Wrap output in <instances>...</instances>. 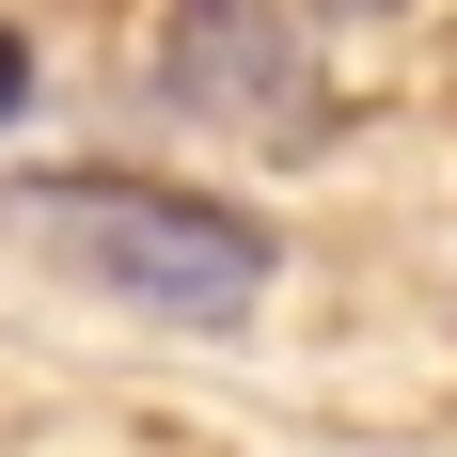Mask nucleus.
Masks as SVG:
<instances>
[{
    "label": "nucleus",
    "instance_id": "obj_2",
    "mask_svg": "<svg viewBox=\"0 0 457 457\" xmlns=\"http://www.w3.org/2000/svg\"><path fill=\"white\" fill-rule=\"evenodd\" d=\"M158 95H174L189 127L269 142V158H300L331 127V63H316V32L284 0H189L174 32H158Z\"/></svg>",
    "mask_w": 457,
    "mask_h": 457
},
{
    "label": "nucleus",
    "instance_id": "obj_1",
    "mask_svg": "<svg viewBox=\"0 0 457 457\" xmlns=\"http://www.w3.org/2000/svg\"><path fill=\"white\" fill-rule=\"evenodd\" d=\"M0 237H32L47 269L111 284L158 331H237L269 300V221H237L205 189H158V174H0Z\"/></svg>",
    "mask_w": 457,
    "mask_h": 457
},
{
    "label": "nucleus",
    "instance_id": "obj_3",
    "mask_svg": "<svg viewBox=\"0 0 457 457\" xmlns=\"http://www.w3.org/2000/svg\"><path fill=\"white\" fill-rule=\"evenodd\" d=\"M16 95H32V32H0V127H16Z\"/></svg>",
    "mask_w": 457,
    "mask_h": 457
}]
</instances>
